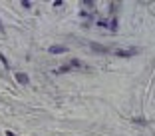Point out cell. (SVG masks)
<instances>
[{
    "instance_id": "6da1fadb",
    "label": "cell",
    "mask_w": 155,
    "mask_h": 136,
    "mask_svg": "<svg viewBox=\"0 0 155 136\" xmlns=\"http://www.w3.org/2000/svg\"><path fill=\"white\" fill-rule=\"evenodd\" d=\"M112 52L117 54V56H121V58H129V56H133L137 50H119V48H117V50H112Z\"/></svg>"
},
{
    "instance_id": "7a4b0ae2",
    "label": "cell",
    "mask_w": 155,
    "mask_h": 136,
    "mask_svg": "<svg viewBox=\"0 0 155 136\" xmlns=\"http://www.w3.org/2000/svg\"><path fill=\"white\" fill-rule=\"evenodd\" d=\"M50 52H54V54H60V52H66V46H52V48H50Z\"/></svg>"
},
{
    "instance_id": "3957f363",
    "label": "cell",
    "mask_w": 155,
    "mask_h": 136,
    "mask_svg": "<svg viewBox=\"0 0 155 136\" xmlns=\"http://www.w3.org/2000/svg\"><path fill=\"white\" fill-rule=\"evenodd\" d=\"M16 78H18V80H20L22 84H26V82H28V78H26V74H16Z\"/></svg>"
},
{
    "instance_id": "277c9868",
    "label": "cell",
    "mask_w": 155,
    "mask_h": 136,
    "mask_svg": "<svg viewBox=\"0 0 155 136\" xmlns=\"http://www.w3.org/2000/svg\"><path fill=\"white\" fill-rule=\"evenodd\" d=\"M0 60H2V64H4V66H6V68H8V60H6V58H4V56H2V54H0Z\"/></svg>"
}]
</instances>
